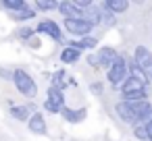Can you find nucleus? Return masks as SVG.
<instances>
[{
	"instance_id": "nucleus-1",
	"label": "nucleus",
	"mask_w": 152,
	"mask_h": 141,
	"mask_svg": "<svg viewBox=\"0 0 152 141\" xmlns=\"http://www.w3.org/2000/svg\"><path fill=\"white\" fill-rule=\"evenodd\" d=\"M13 83H15L17 91H19L21 95H25V98H34V95L38 93V85H36V81H34V79L29 77V73L23 71V69L13 71Z\"/></svg>"
},
{
	"instance_id": "nucleus-2",
	"label": "nucleus",
	"mask_w": 152,
	"mask_h": 141,
	"mask_svg": "<svg viewBox=\"0 0 152 141\" xmlns=\"http://www.w3.org/2000/svg\"><path fill=\"white\" fill-rule=\"evenodd\" d=\"M127 75H129V64L125 62V58L119 54V58L106 69V79H108V83L113 85V87H121V83L127 79Z\"/></svg>"
},
{
	"instance_id": "nucleus-3",
	"label": "nucleus",
	"mask_w": 152,
	"mask_h": 141,
	"mask_svg": "<svg viewBox=\"0 0 152 141\" xmlns=\"http://www.w3.org/2000/svg\"><path fill=\"white\" fill-rule=\"evenodd\" d=\"M133 67L148 79L150 77V71H152V52L146 48V46H137L135 52H133Z\"/></svg>"
},
{
	"instance_id": "nucleus-4",
	"label": "nucleus",
	"mask_w": 152,
	"mask_h": 141,
	"mask_svg": "<svg viewBox=\"0 0 152 141\" xmlns=\"http://www.w3.org/2000/svg\"><path fill=\"white\" fill-rule=\"evenodd\" d=\"M94 27L90 25V23H86L81 17H75V19H65V31H69L73 38H86V35H90V31H92Z\"/></svg>"
},
{
	"instance_id": "nucleus-5",
	"label": "nucleus",
	"mask_w": 152,
	"mask_h": 141,
	"mask_svg": "<svg viewBox=\"0 0 152 141\" xmlns=\"http://www.w3.org/2000/svg\"><path fill=\"white\" fill-rule=\"evenodd\" d=\"M34 31H38V33H46L48 38H52V40H56V42L63 40V31H61L58 23H54L52 19H44V21H40L38 27H36Z\"/></svg>"
},
{
	"instance_id": "nucleus-6",
	"label": "nucleus",
	"mask_w": 152,
	"mask_h": 141,
	"mask_svg": "<svg viewBox=\"0 0 152 141\" xmlns=\"http://www.w3.org/2000/svg\"><path fill=\"white\" fill-rule=\"evenodd\" d=\"M146 85H148V79H140V77H131L127 75V79L121 83V93L127 95V93H135V91H146Z\"/></svg>"
},
{
	"instance_id": "nucleus-7",
	"label": "nucleus",
	"mask_w": 152,
	"mask_h": 141,
	"mask_svg": "<svg viewBox=\"0 0 152 141\" xmlns=\"http://www.w3.org/2000/svg\"><path fill=\"white\" fill-rule=\"evenodd\" d=\"M117 58H119V52H117L115 48H110V46L98 48V54H96V62H98V67L108 69V67H110Z\"/></svg>"
},
{
	"instance_id": "nucleus-8",
	"label": "nucleus",
	"mask_w": 152,
	"mask_h": 141,
	"mask_svg": "<svg viewBox=\"0 0 152 141\" xmlns=\"http://www.w3.org/2000/svg\"><path fill=\"white\" fill-rule=\"evenodd\" d=\"M27 127H29V131H31V133H36V135H46V131H48L46 120H44V116H42L40 112H36V114H31V116H29Z\"/></svg>"
},
{
	"instance_id": "nucleus-9",
	"label": "nucleus",
	"mask_w": 152,
	"mask_h": 141,
	"mask_svg": "<svg viewBox=\"0 0 152 141\" xmlns=\"http://www.w3.org/2000/svg\"><path fill=\"white\" fill-rule=\"evenodd\" d=\"M115 112H117V116H119L123 122H127V124H135V120H133V112H131V106H129L127 102H117V104H115Z\"/></svg>"
},
{
	"instance_id": "nucleus-10",
	"label": "nucleus",
	"mask_w": 152,
	"mask_h": 141,
	"mask_svg": "<svg viewBox=\"0 0 152 141\" xmlns=\"http://www.w3.org/2000/svg\"><path fill=\"white\" fill-rule=\"evenodd\" d=\"M86 114H88L86 108H77V110H73V108H63V110H61V116H63L67 122H81V120L86 118Z\"/></svg>"
},
{
	"instance_id": "nucleus-11",
	"label": "nucleus",
	"mask_w": 152,
	"mask_h": 141,
	"mask_svg": "<svg viewBox=\"0 0 152 141\" xmlns=\"http://www.w3.org/2000/svg\"><path fill=\"white\" fill-rule=\"evenodd\" d=\"M102 9L108 11L110 15H121V13H125L129 9V2L127 0H106Z\"/></svg>"
},
{
	"instance_id": "nucleus-12",
	"label": "nucleus",
	"mask_w": 152,
	"mask_h": 141,
	"mask_svg": "<svg viewBox=\"0 0 152 141\" xmlns=\"http://www.w3.org/2000/svg\"><path fill=\"white\" fill-rule=\"evenodd\" d=\"M71 48H75V50H94L96 46H98V40L94 38V35H86V38H79L77 42H71L69 44Z\"/></svg>"
},
{
	"instance_id": "nucleus-13",
	"label": "nucleus",
	"mask_w": 152,
	"mask_h": 141,
	"mask_svg": "<svg viewBox=\"0 0 152 141\" xmlns=\"http://www.w3.org/2000/svg\"><path fill=\"white\" fill-rule=\"evenodd\" d=\"M56 11L65 17V19H75V17H79V11L75 9V4L71 2V0H65V2H58V7H56Z\"/></svg>"
},
{
	"instance_id": "nucleus-14",
	"label": "nucleus",
	"mask_w": 152,
	"mask_h": 141,
	"mask_svg": "<svg viewBox=\"0 0 152 141\" xmlns=\"http://www.w3.org/2000/svg\"><path fill=\"white\" fill-rule=\"evenodd\" d=\"M79 56H81V52L75 50V48H71V46L63 48V52H61V60H63L65 64H75V62L79 60Z\"/></svg>"
},
{
	"instance_id": "nucleus-15",
	"label": "nucleus",
	"mask_w": 152,
	"mask_h": 141,
	"mask_svg": "<svg viewBox=\"0 0 152 141\" xmlns=\"http://www.w3.org/2000/svg\"><path fill=\"white\" fill-rule=\"evenodd\" d=\"M48 102H52V104H56V106H61V108H65V95H63V91L61 89H56V87H48V98H46Z\"/></svg>"
},
{
	"instance_id": "nucleus-16",
	"label": "nucleus",
	"mask_w": 152,
	"mask_h": 141,
	"mask_svg": "<svg viewBox=\"0 0 152 141\" xmlns=\"http://www.w3.org/2000/svg\"><path fill=\"white\" fill-rule=\"evenodd\" d=\"M38 13H36V9H29V7H25V9H21L19 13H13L11 15V19H15V21H29V19H34Z\"/></svg>"
},
{
	"instance_id": "nucleus-17",
	"label": "nucleus",
	"mask_w": 152,
	"mask_h": 141,
	"mask_svg": "<svg viewBox=\"0 0 152 141\" xmlns=\"http://www.w3.org/2000/svg\"><path fill=\"white\" fill-rule=\"evenodd\" d=\"M11 114H13V118L15 120H21V122H25V120H29V110H27V106H13L11 108Z\"/></svg>"
},
{
	"instance_id": "nucleus-18",
	"label": "nucleus",
	"mask_w": 152,
	"mask_h": 141,
	"mask_svg": "<svg viewBox=\"0 0 152 141\" xmlns=\"http://www.w3.org/2000/svg\"><path fill=\"white\" fill-rule=\"evenodd\" d=\"M2 7L7 11H11V15H13V13H19L21 9H25L27 2H25V0H7V2H2Z\"/></svg>"
},
{
	"instance_id": "nucleus-19",
	"label": "nucleus",
	"mask_w": 152,
	"mask_h": 141,
	"mask_svg": "<svg viewBox=\"0 0 152 141\" xmlns=\"http://www.w3.org/2000/svg\"><path fill=\"white\" fill-rule=\"evenodd\" d=\"M67 75H65V71H56L54 73V77H52V87H56V89H61L63 91V87L67 85Z\"/></svg>"
},
{
	"instance_id": "nucleus-20",
	"label": "nucleus",
	"mask_w": 152,
	"mask_h": 141,
	"mask_svg": "<svg viewBox=\"0 0 152 141\" xmlns=\"http://www.w3.org/2000/svg\"><path fill=\"white\" fill-rule=\"evenodd\" d=\"M146 100H148V91H135V93L123 95L121 102H146Z\"/></svg>"
},
{
	"instance_id": "nucleus-21",
	"label": "nucleus",
	"mask_w": 152,
	"mask_h": 141,
	"mask_svg": "<svg viewBox=\"0 0 152 141\" xmlns=\"http://www.w3.org/2000/svg\"><path fill=\"white\" fill-rule=\"evenodd\" d=\"M56 7H58V2H54V0H38L36 2V11H56Z\"/></svg>"
},
{
	"instance_id": "nucleus-22",
	"label": "nucleus",
	"mask_w": 152,
	"mask_h": 141,
	"mask_svg": "<svg viewBox=\"0 0 152 141\" xmlns=\"http://www.w3.org/2000/svg\"><path fill=\"white\" fill-rule=\"evenodd\" d=\"M133 135H135L140 141H148V137H146V127H144V124H133Z\"/></svg>"
},
{
	"instance_id": "nucleus-23",
	"label": "nucleus",
	"mask_w": 152,
	"mask_h": 141,
	"mask_svg": "<svg viewBox=\"0 0 152 141\" xmlns=\"http://www.w3.org/2000/svg\"><path fill=\"white\" fill-rule=\"evenodd\" d=\"M34 33H36L34 27H21V29H19V38H21V40H31Z\"/></svg>"
},
{
	"instance_id": "nucleus-24",
	"label": "nucleus",
	"mask_w": 152,
	"mask_h": 141,
	"mask_svg": "<svg viewBox=\"0 0 152 141\" xmlns=\"http://www.w3.org/2000/svg\"><path fill=\"white\" fill-rule=\"evenodd\" d=\"M44 108H46L48 112H52V114H61V110H63L61 106H56V104H52V102H48V100L44 102Z\"/></svg>"
},
{
	"instance_id": "nucleus-25",
	"label": "nucleus",
	"mask_w": 152,
	"mask_h": 141,
	"mask_svg": "<svg viewBox=\"0 0 152 141\" xmlns=\"http://www.w3.org/2000/svg\"><path fill=\"white\" fill-rule=\"evenodd\" d=\"M146 127V137H148V141H152V122H148V124H144Z\"/></svg>"
},
{
	"instance_id": "nucleus-26",
	"label": "nucleus",
	"mask_w": 152,
	"mask_h": 141,
	"mask_svg": "<svg viewBox=\"0 0 152 141\" xmlns=\"http://www.w3.org/2000/svg\"><path fill=\"white\" fill-rule=\"evenodd\" d=\"M150 77H152V71H150Z\"/></svg>"
}]
</instances>
